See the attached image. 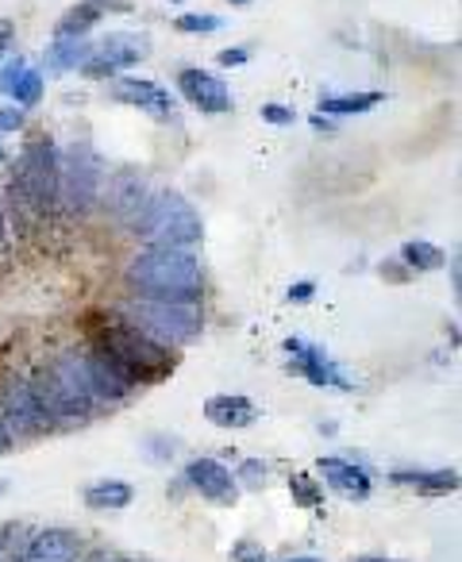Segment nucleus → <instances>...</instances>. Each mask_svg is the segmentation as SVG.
Wrapping results in <instances>:
<instances>
[{"mask_svg": "<svg viewBox=\"0 0 462 562\" xmlns=\"http://www.w3.org/2000/svg\"><path fill=\"white\" fill-rule=\"evenodd\" d=\"M0 243H4V209H0Z\"/></svg>", "mask_w": 462, "mask_h": 562, "instance_id": "obj_42", "label": "nucleus"}, {"mask_svg": "<svg viewBox=\"0 0 462 562\" xmlns=\"http://www.w3.org/2000/svg\"><path fill=\"white\" fill-rule=\"evenodd\" d=\"M40 397V405L50 413V420H81V416L93 413L97 397L89 390L86 367H81V351H66L55 362L40 370L35 378H27Z\"/></svg>", "mask_w": 462, "mask_h": 562, "instance_id": "obj_3", "label": "nucleus"}, {"mask_svg": "<svg viewBox=\"0 0 462 562\" xmlns=\"http://www.w3.org/2000/svg\"><path fill=\"white\" fill-rule=\"evenodd\" d=\"M143 58H150V40H147V35H143V32H112L93 47V55L86 58L81 74H86V78H93V81H104V78H116V74H124L127 66H139Z\"/></svg>", "mask_w": 462, "mask_h": 562, "instance_id": "obj_8", "label": "nucleus"}, {"mask_svg": "<svg viewBox=\"0 0 462 562\" xmlns=\"http://www.w3.org/2000/svg\"><path fill=\"white\" fill-rule=\"evenodd\" d=\"M313 127H320V132H336V120H331V116H320V112H316V116H313Z\"/></svg>", "mask_w": 462, "mask_h": 562, "instance_id": "obj_38", "label": "nucleus"}, {"mask_svg": "<svg viewBox=\"0 0 462 562\" xmlns=\"http://www.w3.org/2000/svg\"><path fill=\"white\" fill-rule=\"evenodd\" d=\"M112 101L132 104V109L147 112V116L162 120V124H173V120H178L173 97L166 93L158 81H147V78H120L116 86H112Z\"/></svg>", "mask_w": 462, "mask_h": 562, "instance_id": "obj_13", "label": "nucleus"}, {"mask_svg": "<svg viewBox=\"0 0 462 562\" xmlns=\"http://www.w3.org/2000/svg\"><path fill=\"white\" fill-rule=\"evenodd\" d=\"M0 416H4V428L12 431V439L16 436H43V431L55 428V420H50V413L40 405V397H35L32 382H9L4 385V393H0Z\"/></svg>", "mask_w": 462, "mask_h": 562, "instance_id": "obj_10", "label": "nucleus"}, {"mask_svg": "<svg viewBox=\"0 0 462 562\" xmlns=\"http://www.w3.org/2000/svg\"><path fill=\"white\" fill-rule=\"evenodd\" d=\"M290 562H324V559H316V554H301V559H290Z\"/></svg>", "mask_w": 462, "mask_h": 562, "instance_id": "obj_41", "label": "nucleus"}, {"mask_svg": "<svg viewBox=\"0 0 462 562\" xmlns=\"http://www.w3.org/2000/svg\"><path fill=\"white\" fill-rule=\"evenodd\" d=\"M393 485H413L416 493L424 497H439V493H451L459 490V470L454 467H405V470H393L390 474Z\"/></svg>", "mask_w": 462, "mask_h": 562, "instance_id": "obj_20", "label": "nucleus"}, {"mask_svg": "<svg viewBox=\"0 0 462 562\" xmlns=\"http://www.w3.org/2000/svg\"><path fill=\"white\" fill-rule=\"evenodd\" d=\"M0 493H9V482H0Z\"/></svg>", "mask_w": 462, "mask_h": 562, "instance_id": "obj_45", "label": "nucleus"}, {"mask_svg": "<svg viewBox=\"0 0 462 562\" xmlns=\"http://www.w3.org/2000/svg\"><path fill=\"white\" fill-rule=\"evenodd\" d=\"M127 321L155 336L158 344H193L204 331L201 301H143L127 305Z\"/></svg>", "mask_w": 462, "mask_h": 562, "instance_id": "obj_7", "label": "nucleus"}, {"mask_svg": "<svg viewBox=\"0 0 462 562\" xmlns=\"http://www.w3.org/2000/svg\"><path fill=\"white\" fill-rule=\"evenodd\" d=\"M86 562H127V559H120L116 551H93V554H89Z\"/></svg>", "mask_w": 462, "mask_h": 562, "instance_id": "obj_37", "label": "nucleus"}, {"mask_svg": "<svg viewBox=\"0 0 462 562\" xmlns=\"http://www.w3.org/2000/svg\"><path fill=\"white\" fill-rule=\"evenodd\" d=\"M244 477L251 490H259V485L267 482V462H244Z\"/></svg>", "mask_w": 462, "mask_h": 562, "instance_id": "obj_32", "label": "nucleus"}, {"mask_svg": "<svg viewBox=\"0 0 462 562\" xmlns=\"http://www.w3.org/2000/svg\"><path fill=\"white\" fill-rule=\"evenodd\" d=\"M81 559V539L78 531L47 528L16 554V562H78Z\"/></svg>", "mask_w": 462, "mask_h": 562, "instance_id": "obj_17", "label": "nucleus"}, {"mask_svg": "<svg viewBox=\"0 0 462 562\" xmlns=\"http://www.w3.org/2000/svg\"><path fill=\"white\" fill-rule=\"evenodd\" d=\"M401 262H405L408 270H420V273L443 270L447 250L436 247V243H428V239H408L405 247H401Z\"/></svg>", "mask_w": 462, "mask_h": 562, "instance_id": "obj_24", "label": "nucleus"}, {"mask_svg": "<svg viewBox=\"0 0 462 562\" xmlns=\"http://www.w3.org/2000/svg\"><path fill=\"white\" fill-rule=\"evenodd\" d=\"M135 501V490L120 477H104V482H93L86 485V505L93 513H120Z\"/></svg>", "mask_w": 462, "mask_h": 562, "instance_id": "obj_22", "label": "nucleus"}, {"mask_svg": "<svg viewBox=\"0 0 462 562\" xmlns=\"http://www.w3.org/2000/svg\"><path fill=\"white\" fill-rule=\"evenodd\" d=\"M285 355H290V370L305 378V382L320 385V390H343V393L354 390V378L347 374L320 344H308V339H301V336H290L285 339Z\"/></svg>", "mask_w": 462, "mask_h": 562, "instance_id": "obj_9", "label": "nucleus"}, {"mask_svg": "<svg viewBox=\"0 0 462 562\" xmlns=\"http://www.w3.org/2000/svg\"><path fill=\"white\" fill-rule=\"evenodd\" d=\"M262 120L274 127H290L293 120H297V112L293 109H282V104H262Z\"/></svg>", "mask_w": 462, "mask_h": 562, "instance_id": "obj_29", "label": "nucleus"}, {"mask_svg": "<svg viewBox=\"0 0 462 562\" xmlns=\"http://www.w3.org/2000/svg\"><path fill=\"white\" fill-rule=\"evenodd\" d=\"M227 4H251V0H227Z\"/></svg>", "mask_w": 462, "mask_h": 562, "instance_id": "obj_43", "label": "nucleus"}, {"mask_svg": "<svg viewBox=\"0 0 462 562\" xmlns=\"http://www.w3.org/2000/svg\"><path fill=\"white\" fill-rule=\"evenodd\" d=\"M12 451V431L4 428V416H0V454Z\"/></svg>", "mask_w": 462, "mask_h": 562, "instance_id": "obj_39", "label": "nucleus"}, {"mask_svg": "<svg viewBox=\"0 0 462 562\" xmlns=\"http://www.w3.org/2000/svg\"><path fill=\"white\" fill-rule=\"evenodd\" d=\"M86 336H89V347L104 355L109 362H116L135 385H155L162 378L173 374L178 367V355L170 351L166 344H158L155 336H147L143 328H135L132 321L116 313H104V308H93L86 316Z\"/></svg>", "mask_w": 462, "mask_h": 562, "instance_id": "obj_1", "label": "nucleus"}, {"mask_svg": "<svg viewBox=\"0 0 462 562\" xmlns=\"http://www.w3.org/2000/svg\"><path fill=\"white\" fill-rule=\"evenodd\" d=\"M12 539H16V524H4V528H0V562H9Z\"/></svg>", "mask_w": 462, "mask_h": 562, "instance_id": "obj_35", "label": "nucleus"}, {"mask_svg": "<svg viewBox=\"0 0 462 562\" xmlns=\"http://www.w3.org/2000/svg\"><path fill=\"white\" fill-rule=\"evenodd\" d=\"M12 196L32 216L58 212V147L50 139H35L12 166Z\"/></svg>", "mask_w": 462, "mask_h": 562, "instance_id": "obj_5", "label": "nucleus"}, {"mask_svg": "<svg viewBox=\"0 0 462 562\" xmlns=\"http://www.w3.org/2000/svg\"><path fill=\"white\" fill-rule=\"evenodd\" d=\"M12 43H16V24H12V20H4V16H0V58L9 55V50H12Z\"/></svg>", "mask_w": 462, "mask_h": 562, "instance_id": "obj_33", "label": "nucleus"}, {"mask_svg": "<svg viewBox=\"0 0 462 562\" xmlns=\"http://www.w3.org/2000/svg\"><path fill=\"white\" fill-rule=\"evenodd\" d=\"M24 127V109H0V135H12Z\"/></svg>", "mask_w": 462, "mask_h": 562, "instance_id": "obj_31", "label": "nucleus"}, {"mask_svg": "<svg viewBox=\"0 0 462 562\" xmlns=\"http://www.w3.org/2000/svg\"><path fill=\"white\" fill-rule=\"evenodd\" d=\"M316 467H320L324 482H328L331 490H336L339 497H347V501H367L370 490H374L370 474L362 467H354L351 459H336V454H328V459H320Z\"/></svg>", "mask_w": 462, "mask_h": 562, "instance_id": "obj_19", "label": "nucleus"}, {"mask_svg": "<svg viewBox=\"0 0 462 562\" xmlns=\"http://www.w3.org/2000/svg\"><path fill=\"white\" fill-rule=\"evenodd\" d=\"M4 158H9V150H4V147H0V162H4Z\"/></svg>", "mask_w": 462, "mask_h": 562, "instance_id": "obj_44", "label": "nucleus"}, {"mask_svg": "<svg viewBox=\"0 0 462 562\" xmlns=\"http://www.w3.org/2000/svg\"><path fill=\"white\" fill-rule=\"evenodd\" d=\"M247 58H251V50L247 47H227L216 55V63L224 66V70H236V66H247Z\"/></svg>", "mask_w": 462, "mask_h": 562, "instance_id": "obj_30", "label": "nucleus"}, {"mask_svg": "<svg viewBox=\"0 0 462 562\" xmlns=\"http://www.w3.org/2000/svg\"><path fill=\"white\" fill-rule=\"evenodd\" d=\"M290 493H293V505H301V508H320L324 505V490L316 485L313 474H305V470L290 477Z\"/></svg>", "mask_w": 462, "mask_h": 562, "instance_id": "obj_26", "label": "nucleus"}, {"mask_svg": "<svg viewBox=\"0 0 462 562\" xmlns=\"http://www.w3.org/2000/svg\"><path fill=\"white\" fill-rule=\"evenodd\" d=\"M385 101V93H378V89H370V93H320V101H316V109H320V116H362V112L378 109V104Z\"/></svg>", "mask_w": 462, "mask_h": 562, "instance_id": "obj_21", "label": "nucleus"}, {"mask_svg": "<svg viewBox=\"0 0 462 562\" xmlns=\"http://www.w3.org/2000/svg\"><path fill=\"white\" fill-rule=\"evenodd\" d=\"M81 367H86V378H89V390H93L97 401H124L127 393L135 390V382L124 374V370L116 367V362L104 359L97 347H89V351H81Z\"/></svg>", "mask_w": 462, "mask_h": 562, "instance_id": "obj_16", "label": "nucleus"}, {"mask_svg": "<svg viewBox=\"0 0 462 562\" xmlns=\"http://www.w3.org/2000/svg\"><path fill=\"white\" fill-rule=\"evenodd\" d=\"M204 420L224 431L251 428L259 420V405L251 397H244V393H216V397L204 401Z\"/></svg>", "mask_w": 462, "mask_h": 562, "instance_id": "obj_18", "label": "nucleus"}, {"mask_svg": "<svg viewBox=\"0 0 462 562\" xmlns=\"http://www.w3.org/2000/svg\"><path fill=\"white\" fill-rule=\"evenodd\" d=\"M24 58H16V63H4V70H0V93H9V86L16 81V74L24 70Z\"/></svg>", "mask_w": 462, "mask_h": 562, "instance_id": "obj_34", "label": "nucleus"}, {"mask_svg": "<svg viewBox=\"0 0 462 562\" xmlns=\"http://www.w3.org/2000/svg\"><path fill=\"white\" fill-rule=\"evenodd\" d=\"M9 97L16 101V109H35V104L43 101V74L24 66V70L16 74V81L9 86Z\"/></svg>", "mask_w": 462, "mask_h": 562, "instance_id": "obj_25", "label": "nucleus"}, {"mask_svg": "<svg viewBox=\"0 0 462 562\" xmlns=\"http://www.w3.org/2000/svg\"><path fill=\"white\" fill-rule=\"evenodd\" d=\"M104 162L89 143L58 150V212L66 216H89L101 201Z\"/></svg>", "mask_w": 462, "mask_h": 562, "instance_id": "obj_6", "label": "nucleus"}, {"mask_svg": "<svg viewBox=\"0 0 462 562\" xmlns=\"http://www.w3.org/2000/svg\"><path fill=\"white\" fill-rule=\"evenodd\" d=\"M185 482L193 485L201 497H209L212 505L232 508L239 501V485L232 477V470L224 467L219 459H193L185 467Z\"/></svg>", "mask_w": 462, "mask_h": 562, "instance_id": "obj_15", "label": "nucleus"}, {"mask_svg": "<svg viewBox=\"0 0 462 562\" xmlns=\"http://www.w3.org/2000/svg\"><path fill=\"white\" fill-rule=\"evenodd\" d=\"M232 559L236 562H267V551H262L255 539H239V543L232 547Z\"/></svg>", "mask_w": 462, "mask_h": 562, "instance_id": "obj_28", "label": "nucleus"}, {"mask_svg": "<svg viewBox=\"0 0 462 562\" xmlns=\"http://www.w3.org/2000/svg\"><path fill=\"white\" fill-rule=\"evenodd\" d=\"M89 55H93V43H89V35H78V40H50V47H47V70L50 74L81 70Z\"/></svg>", "mask_w": 462, "mask_h": 562, "instance_id": "obj_23", "label": "nucleus"}, {"mask_svg": "<svg viewBox=\"0 0 462 562\" xmlns=\"http://www.w3.org/2000/svg\"><path fill=\"white\" fill-rule=\"evenodd\" d=\"M135 4L132 0H78L74 9H66L55 24V40H78L89 35L104 16H127Z\"/></svg>", "mask_w": 462, "mask_h": 562, "instance_id": "obj_14", "label": "nucleus"}, {"mask_svg": "<svg viewBox=\"0 0 462 562\" xmlns=\"http://www.w3.org/2000/svg\"><path fill=\"white\" fill-rule=\"evenodd\" d=\"M178 93L185 97L196 112H204V116H224V112H232V93H227V86L216 74L201 70V66H185V70L178 74Z\"/></svg>", "mask_w": 462, "mask_h": 562, "instance_id": "obj_12", "label": "nucleus"}, {"mask_svg": "<svg viewBox=\"0 0 462 562\" xmlns=\"http://www.w3.org/2000/svg\"><path fill=\"white\" fill-rule=\"evenodd\" d=\"M354 562H390V559H378V554H359Z\"/></svg>", "mask_w": 462, "mask_h": 562, "instance_id": "obj_40", "label": "nucleus"}, {"mask_svg": "<svg viewBox=\"0 0 462 562\" xmlns=\"http://www.w3.org/2000/svg\"><path fill=\"white\" fill-rule=\"evenodd\" d=\"M101 196H104V209H109L120 224H135L155 193H150L147 173H139L135 166H120V170H112L109 181L101 186Z\"/></svg>", "mask_w": 462, "mask_h": 562, "instance_id": "obj_11", "label": "nucleus"}, {"mask_svg": "<svg viewBox=\"0 0 462 562\" xmlns=\"http://www.w3.org/2000/svg\"><path fill=\"white\" fill-rule=\"evenodd\" d=\"M313 293H316L313 281H297V285H290V293H285V297H290V301H313Z\"/></svg>", "mask_w": 462, "mask_h": 562, "instance_id": "obj_36", "label": "nucleus"}, {"mask_svg": "<svg viewBox=\"0 0 462 562\" xmlns=\"http://www.w3.org/2000/svg\"><path fill=\"white\" fill-rule=\"evenodd\" d=\"M127 290L143 301H201L204 270L196 255L181 247H155L143 250L124 270Z\"/></svg>", "mask_w": 462, "mask_h": 562, "instance_id": "obj_2", "label": "nucleus"}, {"mask_svg": "<svg viewBox=\"0 0 462 562\" xmlns=\"http://www.w3.org/2000/svg\"><path fill=\"white\" fill-rule=\"evenodd\" d=\"M135 235L147 239L150 247H196L204 239V224H201V212L178 193V189H162L147 201L143 216L135 220Z\"/></svg>", "mask_w": 462, "mask_h": 562, "instance_id": "obj_4", "label": "nucleus"}, {"mask_svg": "<svg viewBox=\"0 0 462 562\" xmlns=\"http://www.w3.org/2000/svg\"><path fill=\"white\" fill-rule=\"evenodd\" d=\"M173 27H178L181 35H212L224 27V20L212 16V12H181V16L173 20Z\"/></svg>", "mask_w": 462, "mask_h": 562, "instance_id": "obj_27", "label": "nucleus"}]
</instances>
